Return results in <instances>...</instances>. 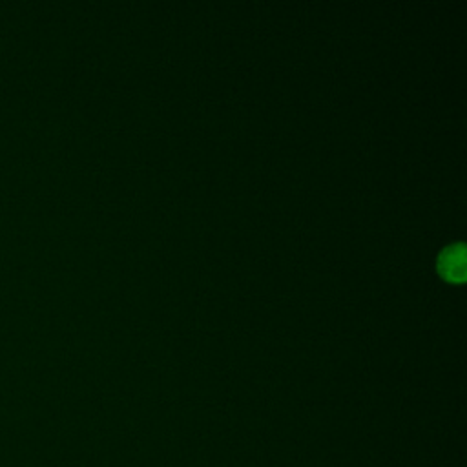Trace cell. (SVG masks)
I'll list each match as a JSON object with an SVG mask.
<instances>
[{
  "mask_svg": "<svg viewBox=\"0 0 467 467\" xmlns=\"http://www.w3.org/2000/svg\"><path fill=\"white\" fill-rule=\"evenodd\" d=\"M438 268L447 281L462 283L465 279V246L456 243L445 248L438 259Z\"/></svg>",
  "mask_w": 467,
  "mask_h": 467,
  "instance_id": "1",
  "label": "cell"
}]
</instances>
